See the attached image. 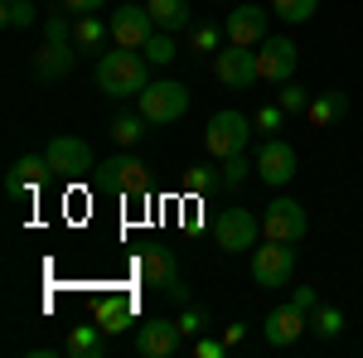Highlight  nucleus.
I'll list each match as a JSON object with an SVG mask.
<instances>
[{"mask_svg":"<svg viewBox=\"0 0 363 358\" xmlns=\"http://www.w3.org/2000/svg\"><path fill=\"white\" fill-rule=\"evenodd\" d=\"M145 10H150L155 29H165V34L194 29V10H189V0H145Z\"/></svg>","mask_w":363,"mask_h":358,"instance_id":"21","label":"nucleus"},{"mask_svg":"<svg viewBox=\"0 0 363 358\" xmlns=\"http://www.w3.org/2000/svg\"><path fill=\"white\" fill-rule=\"evenodd\" d=\"M281 121H286L281 102H272V107H262L257 116H252V126H257V131H267V136H277V131H281Z\"/></svg>","mask_w":363,"mask_h":358,"instance_id":"34","label":"nucleus"},{"mask_svg":"<svg viewBox=\"0 0 363 358\" xmlns=\"http://www.w3.org/2000/svg\"><path fill=\"white\" fill-rule=\"evenodd\" d=\"M0 25H5V29L39 25V5H34V0H5V5H0Z\"/></svg>","mask_w":363,"mask_h":358,"instance_id":"25","label":"nucleus"},{"mask_svg":"<svg viewBox=\"0 0 363 358\" xmlns=\"http://www.w3.org/2000/svg\"><path fill=\"white\" fill-rule=\"evenodd\" d=\"M223 39H228V34L218 25H194V29H189V54H218Z\"/></svg>","mask_w":363,"mask_h":358,"instance_id":"29","label":"nucleus"},{"mask_svg":"<svg viewBox=\"0 0 363 358\" xmlns=\"http://www.w3.org/2000/svg\"><path fill=\"white\" fill-rule=\"evenodd\" d=\"M223 184V169L218 165H189L184 169V189L189 194H208V189H218Z\"/></svg>","mask_w":363,"mask_h":358,"instance_id":"28","label":"nucleus"},{"mask_svg":"<svg viewBox=\"0 0 363 358\" xmlns=\"http://www.w3.org/2000/svg\"><path fill=\"white\" fill-rule=\"evenodd\" d=\"M252 281L262 291H286L296 281V247L272 242V237H267V247H252Z\"/></svg>","mask_w":363,"mask_h":358,"instance_id":"5","label":"nucleus"},{"mask_svg":"<svg viewBox=\"0 0 363 358\" xmlns=\"http://www.w3.org/2000/svg\"><path fill=\"white\" fill-rule=\"evenodd\" d=\"M145 126H150V121H145L140 111H126V116H116V121H112V140H116V145H136V140L145 136Z\"/></svg>","mask_w":363,"mask_h":358,"instance_id":"27","label":"nucleus"},{"mask_svg":"<svg viewBox=\"0 0 363 358\" xmlns=\"http://www.w3.org/2000/svg\"><path fill=\"white\" fill-rule=\"evenodd\" d=\"M315 10H320V0H272V15L281 25H306L315 20Z\"/></svg>","mask_w":363,"mask_h":358,"instance_id":"26","label":"nucleus"},{"mask_svg":"<svg viewBox=\"0 0 363 358\" xmlns=\"http://www.w3.org/2000/svg\"><path fill=\"white\" fill-rule=\"evenodd\" d=\"M291 305L306 310V315H315V310H320V291H315V286H296V291H291Z\"/></svg>","mask_w":363,"mask_h":358,"instance_id":"35","label":"nucleus"},{"mask_svg":"<svg viewBox=\"0 0 363 358\" xmlns=\"http://www.w3.org/2000/svg\"><path fill=\"white\" fill-rule=\"evenodd\" d=\"M136 111L150 126H174V121L189 111V87L174 83V78H155V83L136 97Z\"/></svg>","mask_w":363,"mask_h":358,"instance_id":"3","label":"nucleus"},{"mask_svg":"<svg viewBox=\"0 0 363 358\" xmlns=\"http://www.w3.org/2000/svg\"><path fill=\"white\" fill-rule=\"evenodd\" d=\"M179 344H184V334H179L174 320H145L136 330V354L140 358H174Z\"/></svg>","mask_w":363,"mask_h":358,"instance_id":"18","label":"nucleus"},{"mask_svg":"<svg viewBox=\"0 0 363 358\" xmlns=\"http://www.w3.org/2000/svg\"><path fill=\"white\" fill-rule=\"evenodd\" d=\"M242 339H247V325H228V330H223V344H228V349H238Z\"/></svg>","mask_w":363,"mask_h":358,"instance_id":"38","label":"nucleus"},{"mask_svg":"<svg viewBox=\"0 0 363 358\" xmlns=\"http://www.w3.org/2000/svg\"><path fill=\"white\" fill-rule=\"evenodd\" d=\"M310 233V213L301 208V198H291V194H277L267 208H262V237H272V242H301Z\"/></svg>","mask_w":363,"mask_h":358,"instance_id":"4","label":"nucleus"},{"mask_svg":"<svg viewBox=\"0 0 363 358\" xmlns=\"http://www.w3.org/2000/svg\"><path fill=\"white\" fill-rule=\"evenodd\" d=\"M267 20H272V10H262V5H238V10H233V15L223 20L228 44H242V49H257V44L267 39Z\"/></svg>","mask_w":363,"mask_h":358,"instance_id":"17","label":"nucleus"},{"mask_svg":"<svg viewBox=\"0 0 363 358\" xmlns=\"http://www.w3.org/2000/svg\"><path fill=\"white\" fill-rule=\"evenodd\" d=\"M252 165H257V179H262V184L281 189V184H291V179H296V169H301V155H296V145H291V140L267 136L262 145H257Z\"/></svg>","mask_w":363,"mask_h":358,"instance_id":"7","label":"nucleus"},{"mask_svg":"<svg viewBox=\"0 0 363 358\" xmlns=\"http://www.w3.org/2000/svg\"><path fill=\"white\" fill-rule=\"evenodd\" d=\"M349 116V92H339V87H330V92H315L306 107V121L315 126V131H330L335 121H344Z\"/></svg>","mask_w":363,"mask_h":358,"instance_id":"20","label":"nucleus"},{"mask_svg":"<svg viewBox=\"0 0 363 358\" xmlns=\"http://www.w3.org/2000/svg\"><path fill=\"white\" fill-rule=\"evenodd\" d=\"M213 237H218L223 252H252L257 237H262V223H257L252 208H223V213L213 218Z\"/></svg>","mask_w":363,"mask_h":358,"instance_id":"11","label":"nucleus"},{"mask_svg":"<svg viewBox=\"0 0 363 358\" xmlns=\"http://www.w3.org/2000/svg\"><path fill=\"white\" fill-rule=\"evenodd\" d=\"M107 25H112V44H121V49H145L155 39V20H150L145 0H121Z\"/></svg>","mask_w":363,"mask_h":358,"instance_id":"8","label":"nucleus"},{"mask_svg":"<svg viewBox=\"0 0 363 358\" xmlns=\"http://www.w3.org/2000/svg\"><path fill=\"white\" fill-rule=\"evenodd\" d=\"M252 140V121L242 111H218V116H208V131H203V150L213 155V160H228V155H242Z\"/></svg>","mask_w":363,"mask_h":358,"instance_id":"6","label":"nucleus"},{"mask_svg":"<svg viewBox=\"0 0 363 358\" xmlns=\"http://www.w3.org/2000/svg\"><path fill=\"white\" fill-rule=\"evenodd\" d=\"M310 334L325 339V344H335L339 334H344V310H339V305H320V310L310 315Z\"/></svg>","mask_w":363,"mask_h":358,"instance_id":"24","label":"nucleus"},{"mask_svg":"<svg viewBox=\"0 0 363 358\" xmlns=\"http://www.w3.org/2000/svg\"><path fill=\"white\" fill-rule=\"evenodd\" d=\"M131 320H136V305H131V296H116V291H107V296H97V305H92V325L107 334H121L131 330Z\"/></svg>","mask_w":363,"mask_h":358,"instance_id":"19","label":"nucleus"},{"mask_svg":"<svg viewBox=\"0 0 363 358\" xmlns=\"http://www.w3.org/2000/svg\"><path fill=\"white\" fill-rule=\"evenodd\" d=\"M310 330V315L306 310H296V305H277V310H267L262 315V339L272 344V349H291V344H301V334Z\"/></svg>","mask_w":363,"mask_h":358,"instance_id":"13","label":"nucleus"},{"mask_svg":"<svg viewBox=\"0 0 363 358\" xmlns=\"http://www.w3.org/2000/svg\"><path fill=\"white\" fill-rule=\"evenodd\" d=\"M218 169H223V189H242V184H247V174H257V165H252L247 155H228Z\"/></svg>","mask_w":363,"mask_h":358,"instance_id":"31","label":"nucleus"},{"mask_svg":"<svg viewBox=\"0 0 363 358\" xmlns=\"http://www.w3.org/2000/svg\"><path fill=\"white\" fill-rule=\"evenodd\" d=\"M223 354H228L223 339H213V334H199L194 339V358H223Z\"/></svg>","mask_w":363,"mask_h":358,"instance_id":"36","label":"nucleus"},{"mask_svg":"<svg viewBox=\"0 0 363 358\" xmlns=\"http://www.w3.org/2000/svg\"><path fill=\"white\" fill-rule=\"evenodd\" d=\"M44 155H49V169H54V179H83L87 169H97L92 165V145L78 136H54L49 145H44Z\"/></svg>","mask_w":363,"mask_h":358,"instance_id":"10","label":"nucleus"},{"mask_svg":"<svg viewBox=\"0 0 363 358\" xmlns=\"http://www.w3.org/2000/svg\"><path fill=\"white\" fill-rule=\"evenodd\" d=\"M73 15H97V10H107V0H63Z\"/></svg>","mask_w":363,"mask_h":358,"instance_id":"37","label":"nucleus"},{"mask_svg":"<svg viewBox=\"0 0 363 358\" xmlns=\"http://www.w3.org/2000/svg\"><path fill=\"white\" fill-rule=\"evenodd\" d=\"M145 58H150V68H169L179 58V49H174V39H169L165 29H155V39L145 44Z\"/></svg>","mask_w":363,"mask_h":358,"instance_id":"30","label":"nucleus"},{"mask_svg":"<svg viewBox=\"0 0 363 358\" xmlns=\"http://www.w3.org/2000/svg\"><path fill=\"white\" fill-rule=\"evenodd\" d=\"M213 73H218V83L233 87V92H247L257 83V54L242 49V44H228L213 54Z\"/></svg>","mask_w":363,"mask_h":358,"instance_id":"14","label":"nucleus"},{"mask_svg":"<svg viewBox=\"0 0 363 358\" xmlns=\"http://www.w3.org/2000/svg\"><path fill=\"white\" fill-rule=\"evenodd\" d=\"M262 54H257V83H291L296 78V63H301V49L286 39V34H267L262 44H257Z\"/></svg>","mask_w":363,"mask_h":358,"instance_id":"9","label":"nucleus"},{"mask_svg":"<svg viewBox=\"0 0 363 358\" xmlns=\"http://www.w3.org/2000/svg\"><path fill=\"white\" fill-rule=\"evenodd\" d=\"M174 325H179V334L194 344L199 334H208V310H199V305H184V315H179Z\"/></svg>","mask_w":363,"mask_h":358,"instance_id":"33","label":"nucleus"},{"mask_svg":"<svg viewBox=\"0 0 363 358\" xmlns=\"http://www.w3.org/2000/svg\"><path fill=\"white\" fill-rule=\"evenodd\" d=\"M136 276L145 281V286L165 291L179 310H184V305H194L189 286H184V272H179V257H174V247H165V242H145V247L136 252Z\"/></svg>","mask_w":363,"mask_h":358,"instance_id":"2","label":"nucleus"},{"mask_svg":"<svg viewBox=\"0 0 363 358\" xmlns=\"http://www.w3.org/2000/svg\"><path fill=\"white\" fill-rule=\"evenodd\" d=\"M44 179H54V169H49V155L39 150V155H20L10 174H5V198H34Z\"/></svg>","mask_w":363,"mask_h":358,"instance_id":"15","label":"nucleus"},{"mask_svg":"<svg viewBox=\"0 0 363 358\" xmlns=\"http://www.w3.org/2000/svg\"><path fill=\"white\" fill-rule=\"evenodd\" d=\"M150 58H140V49H121L116 44L112 54H97V87L107 97H140L150 87Z\"/></svg>","mask_w":363,"mask_h":358,"instance_id":"1","label":"nucleus"},{"mask_svg":"<svg viewBox=\"0 0 363 358\" xmlns=\"http://www.w3.org/2000/svg\"><path fill=\"white\" fill-rule=\"evenodd\" d=\"M310 97H315V92H306L301 83H281V92H277V102H281L286 116H301V111L310 107Z\"/></svg>","mask_w":363,"mask_h":358,"instance_id":"32","label":"nucleus"},{"mask_svg":"<svg viewBox=\"0 0 363 358\" xmlns=\"http://www.w3.org/2000/svg\"><path fill=\"white\" fill-rule=\"evenodd\" d=\"M73 58H78V44H63V39H44L34 58H29V73L39 78V83H58V78H68L73 73Z\"/></svg>","mask_w":363,"mask_h":358,"instance_id":"16","label":"nucleus"},{"mask_svg":"<svg viewBox=\"0 0 363 358\" xmlns=\"http://www.w3.org/2000/svg\"><path fill=\"white\" fill-rule=\"evenodd\" d=\"M97 169H102V184L131 194V198H150V165L140 155H107V165Z\"/></svg>","mask_w":363,"mask_h":358,"instance_id":"12","label":"nucleus"},{"mask_svg":"<svg viewBox=\"0 0 363 358\" xmlns=\"http://www.w3.org/2000/svg\"><path fill=\"white\" fill-rule=\"evenodd\" d=\"M63 354L68 358H102L107 354V334L97 330V325H78V330H68V339H63Z\"/></svg>","mask_w":363,"mask_h":358,"instance_id":"22","label":"nucleus"},{"mask_svg":"<svg viewBox=\"0 0 363 358\" xmlns=\"http://www.w3.org/2000/svg\"><path fill=\"white\" fill-rule=\"evenodd\" d=\"M107 34H112V25H102L97 15H78V20H73V44H78V54H107Z\"/></svg>","mask_w":363,"mask_h":358,"instance_id":"23","label":"nucleus"}]
</instances>
